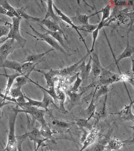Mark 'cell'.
<instances>
[{
	"label": "cell",
	"mask_w": 134,
	"mask_h": 151,
	"mask_svg": "<svg viewBox=\"0 0 134 151\" xmlns=\"http://www.w3.org/2000/svg\"><path fill=\"white\" fill-rule=\"evenodd\" d=\"M18 106L12 108L9 115V132L7 143L3 151H18L17 140L15 134V125L18 113Z\"/></svg>",
	"instance_id": "cell-1"
},
{
	"label": "cell",
	"mask_w": 134,
	"mask_h": 151,
	"mask_svg": "<svg viewBox=\"0 0 134 151\" xmlns=\"http://www.w3.org/2000/svg\"><path fill=\"white\" fill-rule=\"evenodd\" d=\"M12 19V24L7 23V25L10 28V31L8 34L7 37L0 42H5L9 39H12L17 41L21 47H23L27 41L21 36L20 32V24L22 19L15 17H13Z\"/></svg>",
	"instance_id": "cell-2"
},
{
	"label": "cell",
	"mask_w": 134,
	"mask_h": 151,
	"mask_svg": "<svg viewBox=\"0 0 134 151\" xmlns=\"http://www.w3.org/2000/svg\"><path fill=\"white\" fill-rule=\"evenodd\" d=\"M30 27L31 28L33 32L34 35H32V34H30V33L28 32H27L24 31L27 34L31 35V36L36 39L37 41H39V40L45 41L54 49L59 51L63 53L64 54H67L66 52L63 49V47L59 44V43L56 40H55L52 37L50 36L49 34H47L46 33L42 34V33H40L39 32L37 31L32 26L30 25Z\"/></svg>",
	"instance_id": "cell-3"
},
{
	"label": "cell",
	"mask_w": 134,
	"mask_h": 151,
	"mask_svg": "<svg viewBox=\"0 0 134 151\" xmlns=\"http://www.w3.org/2000/svg\"><path fill=\"white\" fill-rule=\"evenodd\" d=\"M97 79L96 86L99 87L102 86H109L114 83L121 80L120 75L115 74L103 68H102L100 75Z\"/></svg>",
	"instance_id": "cell-4"
},
{
	"label": "cell",
	"mask_w": 134,
	"mask_h": 151,
	"mask_svg": "<svg viewBox=\"0 0 134 151\" xmlns=\"http://www.w3.org/2000/svg\"><path fill=\"white\" fill-rule=\"evenodd\" d=\"M21 47L17 41L12 39H9L0 46V65L6 60L8 55L15 49Z\"/></svg>",
	"instance_id": "cell-5"
},
{
	"label": "cell",
	"mask_w": 134,
	"mask_h": 151,
	"mask_svg": "<svg viewBox=\"0 0 134 151\" xmlns=\"http://www.w3.org/2000/svg\"><path fill=\"white\" fill-rule=\"evenodd\" d=\"M53 7L54 9H55V10L56 11V12L57 13V15L59 16L60 19L66 22V23L70 25L73 28H74V29L76 31V32H77L81 39H82L83 43L85 45L86 48L87 53H89V54H90V50H89V48H88L86 44L85 43V40L84 38H83L82 34H81L79 31L80 27L74 24L73 22L72 21L70 18L68 17L65 14H64L62 11L60 10L59 9H58L54 3L53 4Z\"/></svg>",
	"instance_id": "cell-6"
},
{
	"label": "cell",
	"mask_w": 134,
	"mask_h": 151,
	"mask_svg": "<svg viewBox=\"0 0 134 151\" xmlns=\"http://www.w3.org/2000/svg\"><path fill=\"white\" fill-rule=\"evenodd\" d=\"M90 54L89 53H87L86 55L83 56L79 61L76 63L69 66V67L59 70H53L54 74L56 76H64L70 75L71 73H72V72H73L74 71H75L77 69L78 66L83 62V61H84L85 60H86L87 57Z\"/></svg>",
	"instance_id": "cell-7"
},
{
	"label": "cell",
	"mask_w": 134,
	"mask_h": 151,
	"mask_svg": "<svg viewBox=\"0 0 134 151\" xmlns=\"http://www.w3.org/2000/svg\"><path fill=\"white\" fill-rule=\"evenodd\" d=\"M91 58V73L95 79L97 78L100 75L102 68L98 54L96 52H93L90 54Z\"/></svg>",
	"instance_id": "cell-8"
},
{
	"label": "cell",
	"mask_w": 134,
	"mask_h": 151,
	"mask_svg": "<svg viewBox=\"0 0 134 151\" xmlns=\"http://www.w3.org/2000/svg\"><path fill=\"white\" fill-rule=\"evenodd\" d=\"M133 105V100H130V102L129 105H125L123 109L118 113L115 114H118L120 116L121 118L125 121H131L133 122L134 120V115L132 111V108Z\"/></svg>",
	"instance_id": "cell-9"
},
{
	"label": "cell",
	"mask_w": 134,
	"mask_h": 151,
	"mask_svg": "<svg viewBox=\"0 0 134 151\" xmlns=\"http://www.w3.org/2000/svg\"><path fill=\"white\" fill-rule=\"evenodd\" d=\"M85 60L83 61L77 68V69H80V72H79L80 75L81 76V78L82 79L83 81H87L91 71V57L90 56L89 61L87 65L85 64Z\"/></svg>",
	"instance_id": "cell-10"
},
{
	"label": "cell",
	"mask_w": 134,
	"mask_h": 151,
	"mask_svg": "<svg viewBox=\"0 0 134 151\" xmlns=\"http://www.w3.org/2000/svg\"><path fill=\"white\" fill-rule=\"evenodd\" d=\"M92 86L91 84L90 85V86H88L87 89H86L85 90L82 91L80 93L73 92L70 90H68L67 93L70 98V104L69 105L70 107H69L72 109L74 107V106L75 107V106L79 104L81 102V99H82L83 94Z\"/></svg>",
	"instance_id": "cell-11"
},
{
	"label": "cell",
	"mask_w": 134,
	"mask_h": 151,
	"mask_svg": "<svg viewBox=\"0 0 134 151\" xmlns=\"http://www.w3.org/2000/svg\"><path fill=\"white\" fill-rule=\"evenodd\" d=\"M90 133L86 137L83 142V146L80 151L85 150L90 145H92L96 140L98 134V129L97 128H93L90 131Z\"/></svg>",
	"instance_id": "cell-12"
},
{
	"label": "cell",
	"mask_w": 134,
	"mask_h": 151,
	"mask_svg": "<svg viewBox=\"0 0 134 151\" xmlns=\"http://www.w3.org/2000/svg\"><path fill=\"white\" fill-rule=\"evenodd\" d=\"M41 24L44 25L47 28L48 30L52 32H59L63 34V37L65 40H67L66 36L63 30L61 29L58 23L52 21L50 19H42L39 22Z\"/></svg>",
	"instance_id": "cell-13"
},
{
	"label": "cell",
	"mask_w": 134,
	"mask_h": 151,
	"mask_svg": "<svg viewBox=\"0 0 134 151\" xmlns=\"http://www.w3.org/2000/svg\"><path fill=\"white\" fill-rule=\"evenodd\" d=\"M24 137H28L32 141H33L34 143L37 144V146L40 147L42 146L44 141L47 140L42 136L40 133L39 130L37 129H34L31 132H29L24 135Z\"/></svg>",
	"instance_id": "cell-14"
},
{
	"label": "cell",
	"mask_w": 134,
	"mask_h": 151,
	"mask_svg": "<svg viewBox=\"0 0 134 151\" xmlns=\"http://www.w3.org/2000/svg\"><path fill=\"white\" fill-rule=\"evenodd\" d=\"M134 48L133 47L130 45L129 41V32L128 34V38L126 47L125 48L124 50L119 56L116 60V63L118 64L120 61L125 58L132 57L133 54H134Z\"/></svg>",
	"instance_id": "cell-15"
},
{
	"label": "cell",
	"mask_w": 134,
	"mask_h": 151,
	"mask_svg": "<svg viewBox=\"0 0 134 151\" xmlns=\"http://www.w3.org/2000/svg\"><path fill=\"white\" fill-rule=\"evenodd\" d=\"M0 67H4L14 70L17 73L22 74V63L17 61L8 60L6 59L0 65Z\"/></svg>",
	"instance_id": "cell-16"
},
{
	"label": "cell",
	"mask_w": 134,
	"mask_h": 151,
	"mask_svg": "<svg viewBox=\"0 0 134 151\" xmlns=\"http://www.w3.org/2000/svg\"><path fill=\"white\" fill-rule=\"evenodd\" d=\"M34 70L42 73L44 75V77L46 80L47 87L50 88L52 87H54L55 82L56 81L55 78L56 76L54 74L52 69L50 70L47 72H44L40 70L36 69V68Z\"/></svg>",
	"instance_id": "cell-17"
},
{
	"label": "cell",
	"mask_w": 134,
	"mask_h": 151,
	"mask_svg": "<svg viewBox=\"0 0 134 151\" xmlns=\"http://www.w3.org/2000/svg\"><path fill=\"white\" fill-rule=\"evenodd\" d=\"M0 75L3 76L7 78V83L6 87L5 88V91H4V95L5 97L9 96L10 90L12 88L15 80L17 77L20 76L22 75V74L16 72V73L11 74H0Z\"/></svg>",
	"instance_id": "cell-18"
},
{
	"label": "cell",
	"mask_w": 134,
	"mask_h": 151,
	"mask_svg": "<svg viewBox=\"0 0 134 151\" xmlns=\"http://www.w3.org/2000/svg\"><path fill=\"white\" fill-rule=\"evenodd\" d=\"M41 126H42L39 130L40 133L42 136L47 140L52 139L53 134L54 133H58V132L52 130L51 127L47 122L41 125Z\"/></svg>",
	"instance_id": "cell-19"
},
{
	"label": "cell",
	"mask_w": 134,
	"mask_h": 151,
	"mask_svg": "<svg viewBox=\"0 0 134 151\" xmlns=\"http://www.w3.org/2000/svg\"><path fill=\"white\" fill-rule=\"evenodd\" d=\"M111 4H112V3H108V4L105 7L102 8L99 11L97 12L96 13V14H99V13H102V19H101L100 22L98 24V27L100 30L103 28L104 25L103 24V22L106 21L110 16Z\"/></svg>",
	"instance_id": "cell-20"
},
{
	"label": "cell",
	"mask_w": 134,
	"mask_h": 151,
	"mask_svg": "<svg viewBox=\"0 0 134 151\" xmlns=\"http://www.w3.org/2000/svg\"><path fill=\"white\" fill-rule=\"evenodd\" d=\"M38 24L39 25L42 29H44V31L46 32L45 33L49 34L50 36L52 37L55 40H56V41H57V42H59V44L63 48H66L65 44H64V40H63V36H62V35L63 36V35L62 33L59 32H52L48 30L47 29L44 28L43 26H42V25L39 24Z\"/></svg>",
	"instance_id": "cell-21"
},
{
	"label": "cell",
	"mask_w": 134,
	"mask_h": 151,
	"mask_svg": "<svg viewBox=\"0 0 134 151\" xmlns=\"http://www.w3.org/2000/svg\"><path fill=\"white\" fill-rule=\"evenodd\" d=\"M45 2H47V11L46 14L44 19H47L49 17H51L54 21L58 23V22L60 20V19L59 16L56 15L54 12L53 7V1H45Z\"/></svg>",
	"instance_id": "cell-22"
},
{
	"label": "cell",
	"mask_w": 134,
	"mask_h": 151,
	"mask_svg": "<svg viewBox=\"0 0 134 151\" xmlns=\"http://www.w3.org/2000/svg\"><path fill=\"white\" fill-rule=\"evenodd\" d=\"M124 145V142L113 139L108 142L107 145L106 146H105V147L108 151L117 150Z\"/></svg>",
	"instance_id": "cell-23"
},
{
	"label": "cell",
	"mask_w": 134,
	"mask_h": 151,
	"mask_svg": "<svg viewBox=\"0 0 134 151\" xmlns=\"http://www.w3.org/2000/svg\"><path fill=\"white\" fill-rule=\"evenodd\" d=\"M43 91V97L42 101V108L44 109V110L46 112H49V111L48 107L49 105L52 104L54 106L56 107V108H58L57 106L55 103L53 99L47 93ZM59 109V108H58Z\"/></svg>",
	"instance_id": "cell-24"
},
{
	"label": "cell",
	"mask_w": 134,
	"mask_h": 151,
	"mask_svg": "<svg viewBox=\"0 0 134 151\" xmlns=\"http://www.w3.org/2000/svg\"><path fill=\"white\" fill-rule=\"evenodd\" d=\"M54 50V48H52L44 52V53L39 54H34L29 55L27 57L23 63L30 62L36 63L40 61L46 54Z\"/></svg>",
	"instance_id": "cell-25"
},
{
	"label": "cell",
	"mask_w": 134,
	"mask_h": 151,
	"mask_svg": "<svg viewBox=\"0 0 134 151\" xmlns=\"http://www.w3.org/2000/svg\"><path fill=\"white\" fill-rule=\"evenodd\" d=\"M99 87L98 86H96L95 91L94 92L93 95L91 102H90V104L89 105L87 108L85 110L86 113L89 116V117H88L87 119H89V120H90V119L95 115V111H96V108L97 105H95V103H94V102H95L94 100H95V94H96V91H97Z\"/></svg>",
	"instance_id": "cell-26"
},
{
	"label": "cell",
	"mask_w": 134,
	"mask_h": 151,
	"mask_svg": "<svg viewBox=\"0 0 134 151\" xmlns=\"http://www.w3.org/2000/svg\"><path fill=\"white\" fill-rule=\"evenodd\" d=\"M17 14L22 19H24L29 21H32L34 22H39L42 19L30 16L27 14L24 11L23 8H15Z\"/></svg>",
	"instance_id": "cell-27"
},
{
	"label": "cell",
	"mask_w": 134,
	"mask_h": 151,
	"mask_svg": "<svg viewBox=\"0 0 134 151\" xmlns=\"http://www.w3.org/2000/svg\"><path fill=\"white\" fill-rule=\"evenodd\" d=\"M56 93L57 94V99L59 103V109L62 111V113H68V111L64 107V102L66 99V96L65 93L63 91L59 90L56 92Z\"/></svg>",
	"instance_id": "cell-28"
},
{
	"label": "cell",
	"mask_w": 134,
	"mask_h": 151,
	"mask_svg": "<svg viewBox=\"0 0 134 151\" xmlns=\"http://www.w3.org/2000/svg\"><path fill=\"white\" fill-rule=\"evenodd\" d=\"M28 80L31 81V82L37 85L39 88H40L41 89H42V90L46 92L48 94H49V95L53 99L55 104L57 102L58 99H57V93H56V89H55L54 87H52L51 88H49V89H47L46 88H44V87H42V86L39 84L35 82V81H33V80H31V79H30V78H29Z\"/></svg>",
	"instance_id": "cell-29"
},
{
	"label": "cell",
	"mask_w": 134,
	"mask_h": 151,
	"mask_svg": "<svg viewBox=\"0 0 134 151\" xmlns=\"http://www.w3.org/2000/svg\"><path fill=\"white\" fill-rule=\"evenodd\" d=\"M96 14V13H95V14H91L90 15H87L77 14L75 17H70V18L72 20H75V21H77V22L82 24V26H84L88 24L89 23V19Z\"/></svg>",
	"instance_id": "cell-30"
},
{
	"label": "cell",
	"mask_w": 134,
	"mask_h": 151,
	"mask_svg": "<svg viewBox=\"0 0 134 151\" xmlns=\"http://www.w3.org/2000/svg\"><path fill=\"white\" fill-rule=\"evenodd\" d=\"M50 117L52 119V124L54 126H56L59 127L64 129L69 128L73 124V123L71 122H67L64 120L54 118L52 115H50Z\"/></svg>",
	"instance_id": "cell-31"
},
{
	"label": "cell",
	"mask_w": 134,
	"mask_h": 151,
	"mask_svg": "<svg viewBox=\"0 0 134 151\" xmlns=\"http://www.w3.org/2000/svg\"><path fill=\"white\" fill-rule=\"evenodd\" d=\"M46 112V111L44 110L40 109L38 108L32 116L34 120H37L42 125L47 122L44 118Z\"/></svg>",
	"instance_id": "cell-32"
},
{
	"label": "cell",
	"mask_w": 134,
	"mask_h": 151,
	"mask_svg": "<svg viewBox=\"0 0 134 151\" xmlns=\"http://www.w3.org/2000/svg\"><path fill=\"white\" fill-rule=\"evenodd\" d=\"M30 74H27L25 75H22L17 77L15 80L13 85L14 87H22L24 85H25L27 82V80L29 78Z\"/></svg>",
	"instance_id": "cell-33"
},
{
	"label": "cell",
	"mask_w": 134,
	"mask_h": 151,
	"mask_svg": "<svg viewBox=\"0 0 134 151\" xmlns=\"http://www.w3.org/2000/svg\"><path fill=\"white\" fill-rule=\"evenodd\" d=\"M0 6L4 8V9L11 12L14 15L15 17L21 18L20 17L19 15L17 14V12L16 11V9L11 6V5L7 1L0 0Z\"/></svg>",
	"instance_id": "cell-34"
},
{
	"label": "cell",
	"mask_w": 134,
	"mask_h": 151,
	"mask_svg": "<svg viewBox=\"0 0 134 151\" xmlns=\"http://www.w3.org/2000/svg\"><path fill=\"white\" fill-rule=\"evenodd\" d=\"M76 121V124L80 128L85 127L90 131L92 129V126L91 124L89 123V120L88 119H78Z\"/></svg>",
	"instance_id": "cell-35"
},
{
	"label": "cell",
	"mask_w": 134,
	"mask_h": 151,
	"mask_svg": "<svg viewBox=\"0 0 134 151\" xmlns=\"http://www.w3.org/2000/svg\"><path fill=\"white\" fill-rule=\"evenodd\" d=\"M21 88V87H12L10 90L9 96L15 99L24 96V94L22 92Z\"/></svg>",
	"instance_id": "cell-36"
},
{
	"label": "cell",
	"mask_w": 134,
	"mask_h": 151,
	"mask_svg": "<svg viewBox=\"0 0 134 151\" xmlns=\"http://www.w3.org/2000/svg\"><path fill=\"white\" fill-rule=\"evenodd\" d=\"M24 97L25 99L28 100V101H26V102L25 103V104H24V106H23V107H24V106H28L36 107H37V108H38V107H41V108H42V101H37V100L30 99V98H29V97L26 96L24 95Z\"/></svg>",
	"instance_id": "cell-37"
},
{
	"label": "cell",
	"mask_w": 134,
	"mask_h": 151,
	"mask_svg": "<svg viewBox=\"0 0 134 151\" xmlns=\"http://www.w3.org/2000/svg\"><path fill=\"white\" fill-rule=\"evenodd\" d=\"M109 89L108 86H100L99 88H97L95 94V98H96L95 100H97L100 97L103 95H107Z\"/></svg>",
	"instance_id": "cell-38"
},
{
	"label": "cell",
	"mask_w": 134,
	"mask_h": 151,
	"mask_svg": "<svg viewBox=\"0 0 134 151\" xmlns=\"http://www.w3.org/2000/svg\"><path fill=\"white\" fill-rule=\"evenodd\" d=\"M83 80L81 78H80V73L78 72L76 74V80H75V83L70 91L73 92H77Z\"/></svg>",
	"instance_id": "cell-39"
},
{
	"label": "cell",
	"mask_w": 134,
	"mask_h": 151,
	"mask_svg": "<svg viewBox=\"0 0 134 151\" xmlns=\"http://www.w3.org/2000/svg\"><path fill=\"white\" fill-rule=\"evenodd\" d=\"M21 108H22V109H18L19 112H23V113H27L30 114L32 116L33 115L34 113L38 108L36 107L28 106H24Z\"/></svg>",
	"instance_id": "cell-40"
},
{
	"label": "cell",
	"mask_w": 134,
	"mask_h": 151,
	"mask_svg": "<svg viewBox=\"0 0 134 151\" xmlns=\"http://www.w3.org/2000/svg\"><path fill=\"white\" fill-rule=\"evenodd\" d=\"M99 30H100L99 28L98 27H97V29H95L94 31L92 33V43L91 49L90 50V54L92 53L93 52H94V47H95V44L96 43V40H97V37H98Z\"/></svg>",
	"instance_id": "cell-41"
},
{
	"label": "cell",
	"mask_w": 134,
	"mask_h": 151,
	"mask_svg": "<svg viewBox=\"0 0 134 151\" xmlns=\"http://www.w3.org/2000/svg\"><path fill=\"white\" fill-rule=\"evenodd\" d=\"M9 31L10 28L7 25L5 26H0V38L8 35Z\"/></svg>",
	"instance_id": "cell-42"
},
{
	"label": "cell",
	"mask_w": 134,
	"mask_h": 151,
	"mask_svg": "<svg viewBox=\"0 0 134 151\" xmlns=\"http://www.w3.org/2000/svg\"><path fill=\"white\" fill-rule=\"evenodd\" d=\"M98 24H91L88 23V24L82 26V27L85 28L86 30V32H88L89 33H92L98 27Z\"/></svg>",
	"instance_id": "cell-43"
},
{
	"label": "cell",
	"mask_w": 134,
	"mask_h": 151,
	"mask_svg": "<svg viewBox=\"0 0 134 151\" xmlns=\"http://www.w3.org/2000/svg\"><path fill=\"white\" fill-rule=\"evenodd\" d=\"M105 149V147L104 145L101 144H97L94 145L87 151H104Z\"/></svg>",
	"instance_id": "cell-44"
},
{
	"label": "cell",
	"mask_w": 134,
	"mask_h": 151,
	"mask_svg": "<svg viewBox=\"0 0 134 151\" xmlns=\"http://www.w3.org/2000/svg\"><path fill=\"white\" fill-rule=\"evenodd\" d=\"M0 14L7 15V16L12 18L13 17H15L14 15L12 13L7 10V9H4L1 6H0Z\"/></svg>",
	"instance_id": "cell-45"
},
{
	"label": "cell",
	"mask_w": 134,
	"mask_h": 151,
	"mask_svg": "<svg viewBox=\"0 0 134 151\" xmlns=\"http://www.w3.org/2000/svg\"><path fill=\"white\" fill-rule=\"evenodd\" d=\"M21 139H17V150L18 151H23V150H22V143L23 142V141H24V135H23V136L21 137Z\"/></svg>",
	"instance_id": "cell-46"
},
{
	"label": "cell",
	"mask_w": 134,
	"mask_h": 151,
	"mask_svg": "<svg viewBox=\"0 0 134 151\" xmlns=\"http://www.w3.org/2000/svg\"><path fill=\"white\" fill-rule=\"evenodd\" d=\"M112 2L116 6H124L127 5V1H113Z\"/></svg>",
	"instance_id": "cell-47"
},
{
	"label": "cell",
	"mask_w": 134,
	"mask_h": 151,
	"mask_svg": "<svg viewBox=\"0 0 134 151\" xmlns=\"http://www.w3.org/2000/svg\"><path fill=\"white\" fill-rule=\"evenodd\" d=\"M10 103V102H6V100H3L1 102H0V111H1V109L3 108V106Z\"/></svg>",
	"instance_id": "cell-48"
},
{
	"label": "cell",
	"mask_w": 134,
	"mask_h": 151,
	"mask_svg": "<svg viewBox=\"0 0 134 151\" xmlns=\"http://www.w3.org/2000/svg\"><path fill=\"white\" fill-rule=\"evenodd\" d=\"M34 151H37L39 149V147H36V143H34Z\"/></svg>",
	"instance_id": "cell-49"
},
{
	"label": "cell",
	"mask_w": 134,
	"mask_h": 151,
	"mask_svg": "<svg viewBox=\"0 0 134 151\" xmlns=\"http://www.w3.org/2000/svg\"><path fill=\"white\" fill-rule=\"evenodd\" d=\"M4 99H3V98L1 97V96H0V102H1L2 101H3V100H4Z\"/></svg>",
	"instance_id": "cell-50"
},
{
	"label": "cell",
	"mask_w": 134,
	"mask_h": 151,
	"mask_svg": "<svg viewBox=\"0 0 134 151\" xmlns=\"http://www.w3.org/2000/svg\"><path fill=\"white\" fill-rule=\"evenodd\" d=\"M83 151H86L85 150Z\"/></svg>",
	"instance_id": "cell-51"
}]
</instances>
